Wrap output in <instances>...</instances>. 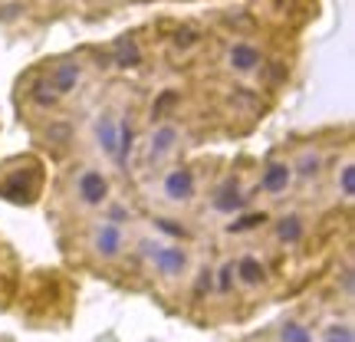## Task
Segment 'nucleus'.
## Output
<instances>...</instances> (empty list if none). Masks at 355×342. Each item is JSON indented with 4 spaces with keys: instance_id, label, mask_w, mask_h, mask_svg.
Wrapping results in <instances>:
<instances>
[{
    "instance_id": "nucleus-1",
    "label": "nucleus",
    "mask_w": 355,
    "mask_h": 342,
    "mask_svg": "<svg viewBox=\"0 0 355 342\" xmlns=\"http://www.w3.org/2000/svg\"><path fill=\"white\" fill-rule=\"evenodd\" d=\"M141 257L155 266V273L165 280H178L184 277L188 270V250L181 243H162V241H141L139 243Z\"/></svg>"
},
{
    "instance_id": "nucleus-2",
    "label": "nucleus",
    "mask_w": 355,
    "mask_h": 342,
    "mask_svg": "<svg viewBox=\"0 0 355 342\" xmlns=\"http://www.w3.org/2000/svg\"><path fill=\"white\" fill-rule=\"evenodd\" d=\"M162 194H165V201H171V204H191L194 194H198V175H194L188 165L168 168L165 178H162Z\"/></svg>"
},
{
    "instance_id": "nucleus-3",
    "label": "nucleus",
    "mask_w": 355,
    "mask_h": 342,
    "mask_svg": "<svg viewBox=\"0 0 355 342\" xmlns=\"http://www.w3.org/2000/svg\"><path fill=\"white\" fill-rule=\"evenodd\" d=\"M73 188H76L79 204H86V207L109 204V178L102 175L99 168H83L76 175V181H73Z\"/></svg>"
},
{
    "instance_id": "nucleus-4",
    "label": "nucleus",
    "mask_w": 355,
    "mask_h": 342,
    "mask_svg": "<svg viewBox=\"0 0 355 342\" xmlns=\"http://www.w3.org/2000/svg\"><path fill=\"white\" fill-rule=\"evenodd\" d=\"M224 66L237 76H250V73H260L263 69V53L260 46H254L250 40H237L230 43L227 53H224Z\"/></svg>"
},
{
    "instance_id": "nucleus-5",
    "label": "nucleus",
    "mask_w": 355,
    "mask_h": 342,
    "mask_svg": "<svg viewBox=\"0 0 355 342\" xmlns=\"http://www.w3.org/2000/svg\"><path fill=\"white\" fill-rule=\"evenodd\" d=\"M296 181L293 178V165L286 158H266L263 168H260V181H257V191H263L270 198H277V194H286L290 185Z\"/></svg>"
},
{
    "instance_id": "nucleus-6",
    "label": "nucleus",
    "mask_w": 355,
    "mask_h": 342,
    "mask_svg": "<svg viewBox=\"0 0 355 342\" xmlns=\"http://www.w3.org/2000/svg\"><path fill=\"white\" fill-rule=\"evenodd\" d=\"M122 247H125V234L119 224L112 221H102L99 228L92 230V254L99 257L102 264H112L122 257Z\"/></svg>"
},
{
    "instance_id": "nucleus-7",
    "label": "nucleus",
    "mask_w": 355,
    "mask_h": 342,
    "mask_svg": "<svg viewBox=\"0 0 355 342\" xmlns=\"http://www.w3.org/2000/svg\"><path fill=\"white\" fill-rule=\"evenodd\" d=\"M178 142H181V132H178L175 122H158V126L152 128V135H148V148H145V155H148V162H162V158H168V155L178 148Z\"/></svg>"
},
{
    "instance_id": "nucleus-8",
    "label": "nucleus",
    "mask_w": 355,
    "mask_h": 342,
    "mask_svg": "<svg viewBox=\"0 0 355 342\" xmlns=\"http://www.w3.org/2000/svg\"><path fill=\"white\" fill-rule=\"evenodd\" d=\"M40 194V178L33 181H26V175H17V171H7V175L0 178V198L10 204H30L37 201Z\"/></svg>"
},
{
    "instance_id": "nucleus-9",
    "label": "nucleus",
    "mask_w": 355,
    "mask_h": 342,
    "mask_svg": "<svg viewBox=\"0 0 355 342\" xmlns=\"http://www.w3.org/2000/svg\"><path fill=\"white\" fill-rule=\"evenodd\" d=\"M247 204H250V194L241 188V181H237V178H224V185L214 191L211 207H214L217 214H237Z\"/></svg>"
},
{
    "instance_id": "nucleus-10",
    "label": "nucleus",
    "mask_w": 355,
    "mask_h": 342,
    "mask_svg": "<svg viewBox=\"0 0 355 342\" xmlns=\"http://www.w3.org/2000/svg\"><path fill=\"white\" fill-rule=\"evenodd\" d=\"M46 79H50V86L60 92V99H66L69 92H76L79 79H83V63H79V60H60V63L46 73Z\"/></svg>"
},
{
    "instance_id": "nucleus-11",
    "label": "nucleus",
    "mask_w": 355,
    "mask_h": 342,
    "mask_svg": "<svg viewBox=\"0 0 355 342\" xmlns=\"http://www.w3.org/2000/svg\"><path fill=\"white\" fill-rule=\"evenodd\" d=\"M92 132H96L99 152L105 155V158H115V145H119V115H115L112 109H102V112L96 115Z\"/></svg>"
},
{
    "instance_id": "nucleus-12",
    "label": "nucleus",
    "mask_w": 355,
    "mask_h": 342,
    "mask_svg": "<svg viewBox=\"0 0 355 342\" xmlns=\"http://www.w3.org/2000/svg\"><path fill=\"white\" fill-rule=\"evenodd\" d=\"M293 165V178H300V181H316L322 175V168H326V158L319 148H303V152L296 155V162Z\"/></svg>"
},
{
    "instance_id": "nucleus-13",
    "label": "nucleus",
    "mask_w": 355,
    "mask_h": 342,
    "mask_svg": "<svg viewBox=\"0 0 355 342\" xmlns=\"http://www.w3.org/2000/svg\"><path fill=\"white\" fill-rule=\"evenodd\" d=\"M141 60H145V53H141L139 40L132 37H119L112 46V66H119V69H139Z\"/></svg>"
},
{
    "instance_id": "nucleus-14",
    "label": "nucleus",
    "mask_w": 355,
    "mask_h": 342,
    "mask_svg": "<svg viewBox=\"0 0 355 342\" xmlns=\"http://www.w3.org/2000/svg\"><path fill=\"white\" fill-rule=\"evenodd\" d=\"M273 237H277V243H283V247H296V243L306 237V221L300 214H283L273 224Z\"/></svg>"
},
{
    "instance_id": "nucleus-15",
    "label": "nucleus",
    "mask_w": 355,
    "mask_h": 342,
    "mask_svg": "<svg viewBox=\"0 0 355 342\" xmlns=\"http://www.w3.org/2000/svg\"><path fill=\"white\" fill-rule=\"evenodd\" d=\"M234 277L241 280L243 287H260V283H266V266L260 257L243 254L241 260L234 264Z\"/></svg>"
},
{
    "instance_id": "nucleus-16",
    "label": "nucleus",
    "mask_w": 355,
    "mask_h": 342,
    "mask_svg": "<svg viewBox=\"0 0 355 342\" xmlns=\"http://www.w3.org/2000/svg\"><path fill=\"white\" fill-rule=\"evenodd\" d=\"M26 99L33 102L37 109H56V105H60V92L50 86V79L46 76H40L26 86Z\"/></svg>"
},
{
    "instance_id": "nucleus-17",
    "label": "nucleus",
    "mask_w": 355,
    "mask_h": 342,
    "mask_svg": "<svg viewBox=\"0 0 355 342\" xmlns=\"http://www.w3.org/2000/svg\"><path fill=\"white\" fill-rule=\"evenodd\" d=\"M132 148H135V126H132V115L119 119V145H115V165L125 168L128 158H132Z\"/></svg>"
},
{
    "instance_id": "nucleus-18",
    "label": "nucleus",
    "mask_w": 355,
    "mask_h": 342,
    "mask_svg": "<svg viewBox=\"0 0 355 342\" xmlns=\"http://www.w3.org/2000/svg\"><path fill=\"white\" fill-rule=\"evenodd\" d=\"M270 224V214L266 211H237V214H230V224H227V234H250V230L263 228Z\"/></svg>"
},
{
    "instance_id": "nucleus-19",
    "label": "nucleus",
    "mask_w": 355,
    "mask_h": 342,
    "mask_svg": "<svg viewBox=\"0 0 355 342\" xmlns=\"http://www.w3.org/2000/svg\"><path fill=\"white\" fill-rule=\"evenodd\" d=\"M201 40H204V33L194 24H181L171 30V46H175L178 53H188V50H194V46H201Z\"/></svg>"
},
{
    "instance_id": "nucleus-20",
    "label": "nucleus",
    "mask_w": 355,
    "mask_h": 342,
    "mask_svg": "<svg viewBox=\"0 0 355 342\" xmlns=\"http://www.w3.org/2000/svg\"><path fill=\"white\" fill-rule=\"evenodd\" d=\"M336 188L343 194V201H352L355 198V165L352 162H343V168L336 171Z\"/></svg>"
},
{
    "instance_id": "nucleus-21",
    "label": "nucleus",
    "mask_w": 355,
    "mask_h": 342,
    "mask_svg": "<svg viewBox=\"0 0 355 342\" xmlns=\"http://www.w3.org/2000/svg\"><path fill=\"white\" fill-rule=\"evenodd\" d=\"M279 342H313V332H309V326H303V323L286 319V323L279 326Z\"/></svg>"
},
{
    "instance_id": "nucleus-22",
    "label": "nucleus",
    "mask_w": 355,
    "mask_h": 342,
    "mask_svg": "<svg viewBox=\"0 0 355 342\" xmlns=\"http://www.w3.org/2000/svg\"><path fill=\"white\" fill-rule=\"evenodd\" d=\"M155 230H162V234H171V237H178V241H188V237H191L188 228H184L181 221H171V217H155Z\"/></svg>"
},
{
    "instance_id": "nucleus-23",
    "label": "nucleus",
    "mask_w": 355,
    "mask_h": 342,
    "mask_svg": "<svg viewBox=\"0 0 355 342\" xmlns=\"http://www.w3.org/2000/svg\"><path fill=\"white\" fill-rule=\"evenodd\" d=\"M322 342H355V332L349 323H332L322 332Z\"/></svg>"
},
{
    "instance_id": "nucleus-24",
    "label": "nucleus",
    "mask_w": 355,
    "mask_h": 342,
    "mask_svg": "<svg viewBox=\"0 0 355 342\" xmlns=\"http://www.w3.org/2000/svg\"><path fill=\"white\" fill-rule=\"evenodd\" d=\"M234 280H237V277H234V264H224L214 273V290L220 293V296H227V293L234 290Z\"/></svg>"
},
{
    "instance_id": "nucleus-25",
    "label": "nucleus",
    "mask_w": 355,
    "mask_h": 342,
    "mask_svg": "<svg viewBox=\"0 0 355 342\" xmlns=\"http://www.w3.org/2000/svg\"><path fill=\"white\" fill-rule=\"evenodd\" d=\"M46 139L56 142V145H69V139H73V128H69V122H50V128H46Z\"/></svg>"
},
{
    "instance_id": "nucleus-26",
    "label": "nucleus",
    "mask_w": 355,
    "mask_h": 342,
    "mask_svg": "<svg viewBox=\"0 0 355 342\" xmlns=\"http://www.w3.org/2000/svg\"><path fill=\"white\" fill-rule=\"evenodd\" d=\"M175 102H178V92L175 89H165V92L158 96V102L152 105V119H165V112L175 105Z\"/></svg>"
},
{
    "instance_id": "nucleus-27",
    "label": "nucleus",
    "mask_w": 355,
    "mask_h": 342,
    "mask_svg": "<svg viewBox=\"0 0 355 342\" xmlns=\"http://www.w3.org/2000/svg\"><path fill=\"white\" fill-rule=\"evenodd\" d=\"M214 290V270H207L204 266L201 273H198V280H194V300H204V293Z\"/></svg>"
}]
</instances>
